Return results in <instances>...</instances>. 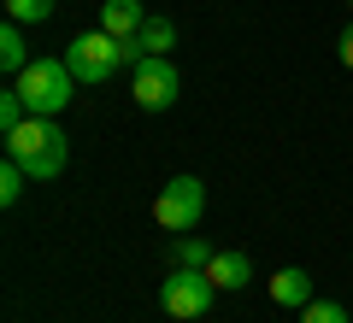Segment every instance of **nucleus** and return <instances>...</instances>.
Returning <instances> with one entry per match:
<instances>
[{"mask_svg": "<svg viewBox=\"0 0 353 323\" xmlns=\"http://www.w3.org/2000/svg\"><path fill=\"white\" fill-rule=\"evenodd\" d=\"M6 159H18L30 171V183H53L71 159V136L59 129V118H36L30 112L24 124L6 136Z\"/></svg>", "mask_w": 353, "mask_h": 323, "instance_id": "nucleus-1", "label": "nucleus"}, {"mask_svg": "<svg viewBox=\"0 0 353 323\" xmlns=\"http://www.w3.org/2000/svg\"><path fill=\"white\" fill-rule=\"evenodd\" d=\"M12 88L24 94V106L36 118H59L65 106L77 100V76H71L65 59H30L24 76H12Z\"/></svg>", "mask_w": 353, "mask_h": 323, "instance_id": "nucleus-2", "label": "nucleus"}, {"mask_svg": "<svg viewBox=\"0 0 353 323\" xmlns=\"http://www.w3.org/2000/svg\"><path fill=\"white\" fill-rule=\"evenodd\" d=\"M65 65H71V76L77 83H112L118 76V65H130V41H118V36H106V30H83V36L65 48Z\"/></svg>", "mask_w": 353, "mask_h": 323, "instance_id": "nucleus-3", "label": "nucleus"}, {"mask_svg": "<svg viewBox=\"0 0 353 323\" xmlns=\"http://www.w3.org/2000/svg\"><path fill=\"white\" fill-rule=\"evenodd\" d=\"M201 211H206V183L201 176H171L159 188V200H153V224L165 236H189L201 224Z\"/></svg>", "mask_w": 353, "mask_h": 323, "instance_id": "nucleus-4", "label": "nucleus"}, {"mask_svg": "<svg viewBox=\"0 0 353 323\" xmlns=\"http://www.w3.org/2000/svg\"><path fill=\"white\" fill-rule=\"evenodd\" d=\"M212 294H218L212 276H206V271H183V264L159 282V306H165V317H176V323L206 317V311H212Z\"/></svg>", "mask_w": 353, "mask_h": 323, "instance_id": "nucleus-5", "label": "nucleus"}, {"mask_svg": "<svg viewBox=\"0 0 353 323\" xmlns=\"http://www.w3.org/2000/svg\"><path fill=\"white\" fill-rule=\"evenodd\" d=\"M176 94H183L176 59H136V71H130V100H136L141 112H165V106H176Z\"/></svg>", "mask_w": 353, "mask_h": 323, "instance_id": "nucleus-6", "label": "nucleus"}, {"mask_svg": "<svg viewBox=\"0 0 353 323\" xmlns=\"http://www.w3.org/2000/svg\"><path fill=\"white\" fill-rule=\"evenodd\" d=\"M171 48H176V24L171 18H148L136 30V41H130V65L136 59H171Z\"/></svg>", "mask_w": 353, "mask_h": 323, "instance_id": "nucleus-7", "label": "nucleus"}, {"mask_svg": "<svg viewBox=\"0 0 353 323\" xmlns=\"http://www.w3.org/2000/svg\"><path fill=\"white\" fill-rule=\"evenodd\" d=\"M148 24V6L141 0H101V30L118 41H136V30Z\"/></svg>", "mask_w": 353, "mask_h": 323, "instance_id": "nucleus-8", "label": "nucleus"}, {"mask_svg": "<svg viewBox=\"0 0 353 323\" xmlns=\"http://www.w3.org/2000/svg\"><path fill=\"white\" fill-rule=\"evenodd\" d=\"M206 276H212V288L236 294V288H248V282H253V264H248V253H212Z\"/></svg>", "mask_w": 353, "mask_h": 323, "instance_id": "nucleus-9", "label": "nucleus"}, {"mask_svg": "<svg viewBox=\"0 0 353 323\" xmlns=\"http://www.w3.org/2000/svg\"><path fill=\"white\" fill-rule=\"evenodd\" d=\"M271 300H277V306H312V276L301 271V264H289V271H277L271 276Z\"/></svg>", "mask_w": 353, "mask_h": 323, "instance_id": "nucleus-10", "label": "nucleus"}, {"mask_svg": "<svg viewBox=\"0 0 353 323\" xmlns=\"http://www.w3.org/2000/svg\"><path fill=\"white\" fill-rule=\"evenodd\" d=\"M24 65H30V48H24V24H0V71L6 76H24Z\"/></svg>", "mask_w": 353, "mask_h": 323, "instance_id": "nucleus-11", "label": "nucleus"}, {"mask_svg": "<svg viewBox=\"0 0 353 323\" xmlns=\"http://www.w3.org/2000/svg\"><path fill=\"white\" fill-rule=\"evenodd\" d=\"M212 253H218V247H206L201 236H171V264H183V271H206Z\"/></svg>", "mask_w": 353, "mask_h": 323, "instance_id": "nucleus-12", "label": "nucleus"}, {"mask_svg": "<svg viewBox=\"0 0 353 323\" xmlns=\"http://www.w3.org/2000/svg\"><path fill=\"white\" fill-rule=\"evenodd\" d=\"M59 0H6V18L12 24H48Z\"/></svg>", "mask_w": 353, "mask_h": 323, "instance_id": "nucleus-13", "label": "nucleus"}, {"mask_svg": "<svg viewBox=\"0 0 353 323\" xmlns=\"http://www.w3.org/2000/svg\"><path fill=\"white\" fill-rule=\"evenodd\" d=\"M24 183H30V171L18 159L0 165V206H18V200H24Z\"/></svg>", "mask_w": 353, "mask_h": 323, "instance_id": "nucleus-14", "label": "nucleus"}, {"mask_svg": "<svg viewBox=\"0 0 353 323\" xmlns=\"http://www.w3.org/2000/svg\"><path fill=\"white\" fill-rule=\"evenodd\" d=\"M24 118H30L24 94H18V88H6V94H0V136H12V129L24 124Z\"/></svg>", "mask_w": 353, "mask_h": 323, "instance_id": "nucleus-15", "label": "nucleus"}, {"mask_svg": "<svg viewBox=\"0 0 353 323\" xmlns=\"http://www.w3.org/2000/svg\"><path fill=\"white\" fill-rule=\"evenodd\" d=\"M301 323H347V306H336V300H312V306H301Z\"/></svg>", "mask_w": 353, "mask_h": 323, "instance_id": "nucleus-16", "label": "nucleus"}, {"mask_svg": "<svg viewBox=\"0 0 353 323\" xmlns=\"http://www.w3.org/2000/svg\"><path fill=\"white\" fill-rule=\"evenodd\" d=\"M336 48H341V65H347V71H353V24L341 30V41H336Z\"/></svg>", "mask_w": 353, "mask_h": 323, "instance_id": "nucleus-17", "label": "nucleus"}, {"mask_svg": "<svg viewBox=\"0 0 353 323\" xmlns=\"http://www.w3.org/2000/svg\"><path fill=\"white\" fill-rule=\"evenodd\" d=\"M347 6H353V0H347Z\"/></svg>", "mask_w": 353, "mask_h": 323, "instance_id": "nucleus-18", "label": "nucleus"}]
</instances>
